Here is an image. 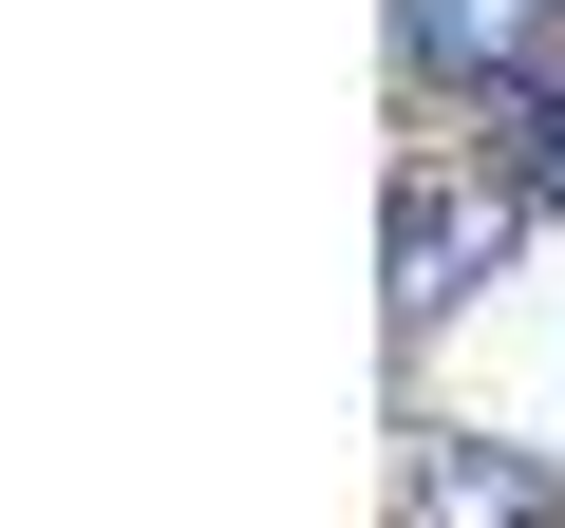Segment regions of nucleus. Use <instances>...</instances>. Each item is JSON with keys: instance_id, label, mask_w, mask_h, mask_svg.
Returning a JSON list of instances; mask_svg holds the SVG:
<instances>
[{"instance_id": "obj_1", "label": "nucleus", "mask_w": 565, "mask_h": 528, "mask_svg": "<svg viewBox=\"0 0 565 528\" xmlns=\"http://www.w3.org/2000/svg\"><path fill=\"white\" fill-rule=\"evenodd\" d=\"M527 226H546V208H527V189H509L490 151H452V170H434V151H396V245H377V321H396V340H434L452 303H490V264H509Z\"/></svg>"}, {"instance_id": "obj_2", "label": "nucleus", "mask_w": 565, "mask_h": 528, "mask_svg": "<svg viewBox=\"0 0 565 528\" xmlns=\"http://www.w3.org/2000/svg\"><path fill=\"white\" fill-rule=\"evenodd\" d=\"M396 76L509 133L527 95H565V0H396Z\"/></svg>"}, {"instance_id": "obj_3", "label": "nucleus", "mask_w": 565, "mask_h": 528, "mask_svg": "<svg viewBox=\"0 0 565 528\" xmlns=\"http://www.w3.org/2000/svg\"><path fill=\"white\" fill-rule=\"evenodd\" d=\"M396 528H565V472L527 453V434H434V415H396Z\"/></svg>"}]
</instances>
